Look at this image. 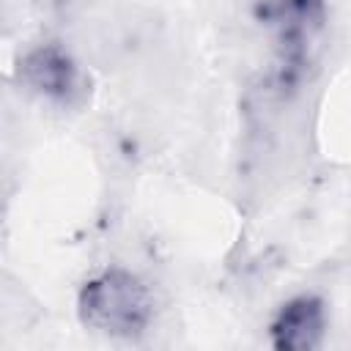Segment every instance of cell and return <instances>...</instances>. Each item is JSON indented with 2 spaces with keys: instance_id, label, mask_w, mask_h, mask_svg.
Segmentation results:
<instances>
[{
  "instance_id": "6da1fadb",
  "label": "cell",
  "mask_w": 351,
  "mask_h": 351,
  "mask_svg": "<svg viewBox=\"0 0 351 351\" xmlns=\"http://www.w3.org/2000/svg\"><path fill=\"white\" fill-rule=\"evenodd\" d=\"M77 315L82 326L96 335L137 340L154 321V293L134 271L110 266L82 282L77 293Z\"/></svg>"
},
{
  "instance_id": "7a4b0ae2",
  "label": "cell",
  "mask_w": 351,
  "mask_h": 351,
  "mask_svg": "<svg viewBox=\"0 0 351 351\" xmlns=\"http://www.w3.org/2000/svg\"><path fill=\"white\" fill-rule=\"evenodd\" d=\"M326 335V304L315 293H299L280 304L269 324V340L277 351H315Z\"/></svg>"
},
{
  "instance_id": "3957f363",
  "label": "cell",
  "mask_w": 351,
  "mask_h": 351,
  "mask_svg": "<svg viewBox=\"0 0 351 351\" xmlns=\"http://www.w3.org/2000/svg\"><path fill=\"white\" fill-rule=\"evenodd\" d=\"M19 82L41 99L66 104L80 90V69L58 44H41L19 60Z\"/></svg>"
}]
</instances>
